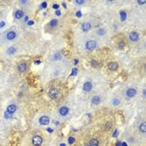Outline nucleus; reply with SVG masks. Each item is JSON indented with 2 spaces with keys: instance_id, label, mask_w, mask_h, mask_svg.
Returning <instances> with one entry per match:
<instances>
[{
  "instance_id": "f257e3e1",
  "label": "nucleus",
  "mask_w": 146,
  "mask_h": 146,
  "mask_svg": "<svg viewBox=\"0 0 146 146\" xmlns=\"http://www.w3.org/2000/svg\"><path fill=\"white\" fill-rule=\"evenodd\" d=\"M136 94H137V91L134 88H128L126 90V92H125V97H126L127 99H132V98L135 97Z\"/></svg>"
},
{
  "instance_id": "f03ea898",
  "label": "nucleus",
  "mask_w": 146,
  "mask_h": 146,
  "mask_svg": "<svg viewBox=\"0 0 146 146\" xmlns=\"http://www.w3.org/2000/svg\"><path fill=\"white\" fill-rule=\"evenodd\" d=\"M43 143V139L41 136L35 135L32 139V144L34 146H40Z\"/></svg>"
},
{
  "instance_id": "7ed1b4c3",
  "label": "nucleus",
  "mask_w": 146,
  "mask_h": 146,
  "mask_svg": "<svg viewBox=\"0 0 146 146\" xmlns=\"http://www.w3.org/2000/svg\"><path fill=\"white\" fill-rule=\"evenodd\" d=\"M96 46H97V44L94 40H88V42L85 44V48H86V49L89 50V51L94 49L95 48H96Z\"/></svg>"
},
{
  "instance_id": "20e7f679",
  "label": "nucleus",
  "mask_w": 146,
  "mask_h": 146,
  "mask_svg": "<svg viewBox=\"0 0 146 146\" xmlns=\"http://www.w3.org/2000/svg\"><path fill=\"white\" fill-rule=\"evenodd\" d=\"M58 90L56 88H52L49 91V96L53 99H55L58 98Z\"/></svg>"
},
{
  "instance_id": "39448f33",
  "label": "nucleus",
  "mask_w": 146,
  "mask_h": 146,
  "mask_svg": "<svg viewBox=\"0 0 146 146\" xmlns=\"http://www.w3.org/2000/svg\"><path fill=\"white\" fill-rule=\"evenodd\" d=\"M69 108L66 107V106H63V107L60 108L59 110H58V114L63 117L67 116V115H69Z\"/></svg>"
},
{
  "instance_id": "423d86ee",
  "label": "nucleus",
  "mask_w": 146,
  "mask_h": 146,
  "mask_svg": "<svg viewBox=\"0 0 146 146\" xmlns=\"http://www.w3.org/2000/svg\"><path fill=\"white\" fill-rule=\"evenodd\" d=\"M139 34H138L137 32H131L129 35H128V39H130V41L132 42H137L139 40Z\"/></svg>"
},
{
  "instance_id": "0eeeda50",
  "label": "nucleus",
  "mask_w": 146,
  "mask_h": 146,
  "mask_svg": "<svg viewBox=\"0 0 146 146\" xmlns=\"http://www.w3.org/2000/svg\"><path fill=\"white\" fill-rule=\"evenodd\" d=\"M27 68H28L27 63H24V62H22L18 65V71L19 73H23L27 70Z\"/></svg>"
},
{
  "instance_id": "6e6552de",
  "label": "nucleus",
  "mask_w": 146,
  "mask_h": 146,
  "mask_svg": "<svg viewBox=\"0 0 146 146\" xmlns=\"http://www.w3.org/2000/svg\"><path fill=\"white\" fill-rule=\"evenodd\" d=\"M92 88H93V84H92V83L89 82V81L85 82L84 84V86H83V88L85 92H89L90 90L92 89Z\"/></svg>"
},
{
  "instance_id": "1a4fd4ad",
  "label": "nucleus",
  "mask_w": 146,
  "mask_h": 146,
  "mask_svg": "<svg viewBox=\"0 0 146 146\" xmlns=\"http://www.w3.org/2000/svg\"><path fill=\"white\" fill-rule=\"evenodd\" d=\"M139 131L142 134H145L146 133V123L145 121H143L142 123L139 124Z\"/></svg>"
},
{
  "instance_id": "9d476101",
  "label": "nucleus",
  "mask_w": 146,
  "mask_h": 146,
  "mask_svg": "<svg viewBox=\"0 0 146 146\" xmlns=\"http://www.w3.org/2000/svg\"><path fill=\"white\" fill-rule=\"evenodd\" d=\"M39 123L42 125H47L49 123V119L48 118L47 116H42L39 119Z\"/></svg>"
},
{
  "instance_id": "9b49d317",
  "label": "nucleus",
  "mask_w": 146,
  "mask_h": 146,
  "mask_svg": "<svg viewBox=\"0 0 146 146\" xmlns=\"http://www.w3.org/2000/svg\"><path fill=\"white\" fill-rule=\"evenodd\" d=\"M108 69L111 71H115L118 69V64L115 62H111V63H109V65H108Z\"/></svg>"
},
{
  "instance_id": "f8f14e48",
  "label": "nucleus",
  "mask_w": 146,
  "mask_h": 146,
  "mask_svg": "<svg viewBox=\"0 0 146 146\" xmlns=\"http://www.w3.org/2000/svg\"><path fill=\"white\" fill-rule=\"evenodd\" d=\"M16 37V33L14 31H9L6 35V39L8 40H13V39H15Z\"/></svg>"
},
{
  "instance_id": "ddd939ff",
  "label": "nucleus",
  "mask_w": 146,
  "mask_h": 146,
  "mask_svg": "<svg viewBox=\"0 0 146 146\" xmlns=\"http://www.w3.org/2000/svg\"><path fill=\"white\" fill-rule=\"evenodd\" d=\"M92 104H94V105H98V104H100L101 102V99H100V97L99 96H93V98H92Z\"/></svg>"
},
{
  "instance_id": "4468645a",
  "label": "nucleus",
  "mask_w": 146,
  "mask_h": 146,
  "mask_svg": "<svg viewBox=\"0 0 146 146\" xmlns=\"http://www.w3.org/2000/svg\"><path fill=\"white\" fill-rule=\"evenodd\" d=\"M81 28L84 32H87L91 28V24L89 23H84L81 26Z\"/></svg>"
},
{
  "instance_id": "2eb2a0df",
  "label": "nucleus",
  "mask_w": 146,
  "mask_h": 146,
  "mask_svg": "<svg viewBox=\"0 0 146 146\" xmlns=\"http://www.w3.org/2000/svg\"><path fill=\"white\" fill-rule=\"evenodd\" d=\"M16 109H17V107H16L15 104H10V105H9V107H8L7 112L12 115V114H13L16 111Z\"/></svg>"
},
{
  "instance_id": "dca6fc26",
  "label": "nucleus",
  "mask_w": 146,
  "mask_h": 146,
  "mask_svg": "<svg viewBox=\"0 0 146 146\" xmlns=\"http://www.w3.org/2000/svg\"><path fill=\"white\" fill-rule=\"evenodd\" d=\"M23 16V12L22 10H18L15 13V18L17 19H20Z\"/></svg>"
},
{
  "instance_id": "f3484780",
  "label": "nucleus",
  "mask_w": 146,
  "mask_h": 146,
  "mask_svg": "<svg viewBox=\"0 0 146 146\" xmlns=\"http://www.w3.org/2000/svg\"><path fill=\"white\" fill-rule=\"evenodd\" d=\"M99 142L96 139H91V141L89 142V146H99Z\"/></svg>"
},
{
  "instance_id": "a211bd4d",
  "label": "nucleus",
  "mask_w": 146,
  "mask_h": 146,
  "mask_svg": "<svg viewBox=\"0 0 146 146\" xmlns=\"http://www.w3.org/2000/svg\"><path fill=\"white\" fill-rule=\"evenodd\" d=\"M53 60H59V59H61V58H62L61 53H54V54H53Z\"/></svg>"
},
{
  "instance_id": "6ab92c4d",
  "label": "nucleus",
  "mask_w": 146,
  "mask_h": 146,
  "mask_svg": "<svg viewBox=\"0 0 146 146\" xmlns=\"http://www.w3.org/2000/svg\"><path fill=\"white\" fill-rule=\"evenodd\" d=\"M16 52V49L13 47H10L7 50V53H9V54H13V53H14Z\"/></svg>"
},
{
  "instance_id": "aec40b11",
  "label": "nucleus",
  "mask_w": 146,
  "mask_h": 146,
  "mask_svg": "<svg viewBox=\"0 0 146 146\" xmlns=\"http://www.w3.org/2000/svg\"><path fill=\"white\" fill-rule=\"evenodd\" d=\"M120 16H121L122 21H124L127 18V13L124 12V11H120Z\"/></svg>"
},
{
  "instance_id": "412c9836",
  "label": "nucleus",
  "mask_w": 146,
  "mask_h": 146,
  "mask_svg": "<svg viewBox=\"0 0 146 146\" xmlns=\"http://www.w3.org/2000/svg\"><path fill=\"white\" fill-rule=\"evenodd\" d=\"M58 25V20L57 19H52L49 22V26L50 27H55Z\"/></svg>"
},
{
  "instance_id": "4be33fe9",
  "label": "nucleus",
  "mask_w": 146,
  "mask_h": 146,
  "mask_svg": "<svg viewBox=\"0 0 146 146\" xmlns=\"http://www.w3.org/2000/svg\"><path fill=\"white\" fill-rule=\"evenodd\" d=\"M97 34H99V35H104L105 34V29L104 28H99L98 31H97Z\"/></svg>"
},
{
  "instance_id": "5701e85b",
  "label": "nucleus",
  "mask_w": 146,
  "mask_h": 146,
  "mask_svg": "<svg viewBox=\"0 0 146 146\" xmlns=\"http://www.w3.org/2000/svg\"><path fill=\"white\" fill-rule=\"evenodd\" d=\"M111 127H112V123L108 122V123L105 124V129L106 130H109V129L111 128Z\"/></svg>"
},
{
  "instance_id": "b1692460",
  "label": "nucleus",
  "mask_w": 146,
  "mask_h": 146,
  "mask_svg": "<svg viewBox=\"0 0 146 146\" xmlns=\"http://www.w3.org/2000/svg\"><path fill=\"white\" fill-rule=\"evenodd\" d=\"M119 104H120V101L118 99H115L114 100H113V104H114L115 106H118Z\"/></svg>"
},
{
  "instance_id": "393cba45",
  "label": "nucleus",
  "mask_w": 146,
  "mask_h": 146,
  "mask_svg": "<svg viewBox=\"0 0 146 146\" xmlns=\"http://www.w3.org/2000/svg\"><path fill=\"white\" fill-rule=\"evenodd\" d=\"M124 46H125V44L123 41H120V42L119 43V49H123Z\"/></svg>"
},
{
  "instance_id": "a878e982",
  "label": "nucleus",
  "mask_w": 146,
  "mask_h": 146,
  "mask_svg": "<svg viewBox=\"0 0 146 146\" xmlns=\"http://www.w3.org/2000/svg\"><path fill=\"white\" fill-rule=\"evenodd\" d=\"M11 114H9V113H8L7 111H6V113H5V115H4V116H5V118H7V119H9L11 117Z\"/></svg>"
},
{
  "instance_id": "bb28decb",
  "label": "nucleus",
  "mask_w": 146,
  "mask_h": 146,
  "mask_svg": "<svg viewBox=\"0 0 146 146\" xmlns=\"http://www.w3.org/2000/svg\"><path fill=\"white\" fill-rule=\"evenodd\" d=\"M74 142V138H73V137H70L69 139V144H73V143Z\"/></svg>"
},
{
  "instance_id": "cd10ccee",
  "label": "nucleus",
  "mask_w": 146,
  "mask_h": 146,
  "mask_svg": "<svg viewBox=\"0 0 146 146\" xmlns=\"http://www.w3.org/2000/svg\"><path fill=\"white\" fill-rule=\"evenodd\" d=\"M46 7H47V3L44 2L41 4V9H44V8H46Z\"/></svg>"
},
{
  "instance_id": "c85d7f7f",
  "label": "nucleus",
  "mask_w": 146,
  "mask_h": 146,
  "mask_svg": "<svg viewBox=\"0 0 146 146\" xmlns=\"http://www.w3.org/2000/svg\"><path fill=\"white\" fill-rule=\"evenodd\" d=\"M58 8H59V5H58V4H53V9H58Z\"/></svg>"
},
{
  "instance_id": "c756f323",
  "label": "nucleus",
  "mask_w": 146,
  "mask_h": 146,
  "mask_svg": "<svg viewBox=\"0 0 146 146\" xmlns=\"http://www.w3.org/2000/svg\"><path fill=\"white\" fill-rule=\"evenodd\" d=\"M75 3L77 4H84V1H75Z\"/></svg>"
},
{
  "instance_id": "7c9ffc66",
  "label": "nucleus",
  "mask_w": 146,
  "mask_h": 146,
  "mask_svg": "<svg viewBox=\"0 0 146 146\" xmlns=\"http://www.w3.org/2000/svg\"><path fill=\"white\" fill-rule=\"evenodd\" d=\"M138 4H139V5H140V4H145V1H138Z\"/></svg>"
},
{
  "instance_id": "2f4dec72",
  "label": "nucleus",
  "mask_w": 146,
  "mask_h": 146,
  "mask_svg": "<svg viewBox=\"0 0 146 146\" xmlns=\"http://www.w3.org/2000/svg\"><path fill=\"white\" fill-rule=\"evenodd\" d=\"M55 14H56L57 16H59L60 14H61V12H60L59 10H57L56 12H55Z\"/></svg>"
},
{
  "instance_id": "473e14b6",
  "label": "nucleus",
  "mask_w": 146,
  "mask_h": 146,
  "mask_svg": "<svg viewBox=\"0 0 146 146\" xmlns=\"http://www.w3.org/2000/svg\"><path fill=\"white\" fill-rule=\"evenodd\" d=\"M76 73H77V69H73V74H72V75H75Z\"/></svg>"
},
{
  "instance_id": "72a5a7b5",
  "label": "nucleus",
  "mask_w": 146,
  "mask_h": 146,
  "mask_svg": "<svg viewBox=\"0 0 146 146\" xmlns=\"http://www.w3.org/2000/svg\"><path fill=\"white\" fill-rule=\"evenodd\" d=\"M77 16H78V17H79H79H81V16H82V13H81L80 11H78V12H77Z\"/></svg>"
},
{
  "instance_id": "f704fd0d",
  "label": "nucleus",
  "mask_w": 146,
  "mask_h": 146,
  "mask_svg": "<svg viewBox=\"0 0 146 146\" xmlns=\"http://www.w3.org/2000/svg\"><path fill=\"white\" fill-rule=\"evenodd\" d=\"M4 25H5V22H1V23H0V28H3Z\"/></svg>"
},
{
  "instance_id": "c9c22d12",
  "label": "nucleus",
  "mask_w": 146,
  "mask_h": 146,
  "mask_svg": "<svg viewBox=\"0 0 146 146\" xmlns=\"http://www.w3.org/2000/svg\"><path fill=\"white\" fill-rule=\"evenodd\" d=\"M28 25L34 24V21H29V22H28Z\"/></svg>"
},
{
  "instance_id": "e433bc0d",
  "label": "nucleus",
  "mask_w": 146,
  "mask_h": 146,
  "mask_svg": "<svg viewBox=\"0 0 146 146\" xmlns=\"http://www.w3.org/2000/svg\"><path fill=\"white\" fill-rule=\"evenodd\" d=\"M61 146H65V144H61Z\"/></svg>"
}]
</instances>
